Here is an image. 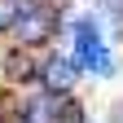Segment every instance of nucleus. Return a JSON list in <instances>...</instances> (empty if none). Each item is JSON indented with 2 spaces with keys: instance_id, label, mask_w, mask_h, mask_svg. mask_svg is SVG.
Returning a JSON list of instances; mask_svg holds the SVG:
<instances>
[{
  "instance_id": "obj_1",
  "label": "nucleus",
  "mask_w": 123,
  "mask_h": 123,
  "mask_svg": "<svg viewBox=\"0 0 123 123\" xmlns=\"http://www.w3.org/2000/svg\"><path fill=\"white\" fill-rule=\"evenodd\" d=\"M13 35H18L22 49H44V44L57 35V9L44 5V0H31L26 13H22V22L13 26Z\"/></svg>"
},
{
  "instance_id": "obj_2",
  "label": "nucleus",
  "mask_w": 123,
  "mask_h": 123,
  "mask_svg": "<svg viewBox=\"0 0 123 123\" xmlns=\"http://www.w3.org/2000/svg\"><path fill=\"white\" fill-rule=\"evenodd\" d=\"M79 62L75 57H66V53H53L49 62L40 66V88L44 92H57V97H66V92L75 88V79H79Z\"/></svg>"
},
{
  "instance_id": "obj_3",
  "label": "nucleus",
  "mask_w": 123,
  "mask_h": 123,
  "mask_svg": "<svg viewBox=\"0 0 123 123\" xmlns=\"http://www.w3.org/2000/svg\"><path fill=\"white\" fill-rule=\"evenodd\" d=\"M35 49H9V53H0V70L9 75L13 84H31V79H40V66H35V57H31Z\"/></svg>"
},
{
  "instance_id": "obj_4",
  "label": "nucleus",
  "mask_w": 123,
  "mask_h": 123,
  "mask_svg": "<svg viewBox=\"0 0 123 123\" xmlns=\"http://www.w3.org/2000/svg\"><path fill=\"white\" fill-rule=\"evenodd\" d=\"M57 110H62V97H57V92H44V88H40V97L22 101L18 123H57Z\"/></svg>"
},
{
  "instance_id": "obj_5",
  "label": "nucleus",
  "mask_w": 123,
  "mask_h": 123,
  "mask_svg": "<svg viewBox=\"0 0 123 123\" xmlns=\"http://www.w3.org/2000/svg\"><path fill=\"white\" fill-rule=\"evenodd\" d=\"M26 5H31V0H0V35H5V31H13V26L22 22Z\"/></svg>"
},
{
  "instance_id": "obj_6",
  "label": "nucleus",
  "mask_w": 123,
  "mask_h": 123,
  "mask_svg": "<svg viewBox=\"0 0 123 123\" xmlns=\"http://www.w3.org/2000/svg\"><path fill=\"white\" fill-rule=\"evenodd\" d=\"M57 123H88L84 119V105L75 97H62V110H57Z\"/></svg>"
}]
</instances>
